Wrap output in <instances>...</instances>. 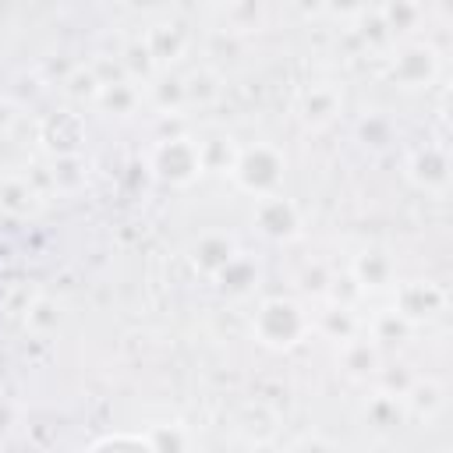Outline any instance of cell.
Instances as JSON below:
<instances>
[{
    "mask_svg": "<svg viewBox=\"0 0 453 453\" xmlns=\"http://www.w3.org/2000/svg\"><path fill=\"white\" fill-rule=\"evenodd\" d=\"M230 180L237 191L251 195V198H265V195H280L283 180H287V156L280 145L273 142H255V145H241Z\"/></svg>",
    "mask_w": 453,
    "mask_h": 453,
    "instance_id": "obj_2",
    "label": "cell"
},
{
    "mask_svg": "<svg viewBox=\"0 0 453 453\" xmlns=\"http://www.w3.org/2000/svg\"><path fill=\"white\" fill-rule=\"evenodd\" d=\"M35 142L39 149L53 159V156H81L85 145V117L78 110H53L42 113L35 124Z\"/></svg>",
    "mask_w": 453,
    "mask_h": 453,
    "instance_id": "obj_8",
    "label": "cell"
},
{
    "mask_svg": "<svg viewBox=\"0 0 453 453\" xmlns=\"http://www.w3.org/2000/svg\"><path fill=\"white\" fill-rule=\"evenodd\" d=\"M350 280L361 287V294H382L396 287V262L382 248H365L350 258Z\"/></svg>",
    "mask_w": 453,
    "mask_h": 453,
    "instance_id": "obj_13",
    "label": "cell"
},
{
    "mask_svg": "<svg viewBox=\"0 0 453 453\" xmlns=\"http://www.w3.org/2000/svg\"><path fill=\"white\" fill-rule=\"evenodd\" d=\"M414 333V326H407L393 308H379L368 322H365V336L375 343V347H386V343H403L407 336Z\"/></svg>",
    "mask_w": 453,
    "mask_h": 453,
    "instance_id": "obj_29",
    "label": "cell"
},
{
    "mask_svg": "<svg viewBox=\"0 0 453 453\" xmlns=\"http://www.w3.org/2000/svg\"><path fill=\"white\" fill-rule=\"evenodd\" d=\"M449 297H446V287L435 283V280H403L393 287V311L407 322V326H428L435 319H442Z\"/></svg>",
    "mask_w": 453,
    "mask_h": 453,
    "instance_id": "obj_5",
    "label": "cell"
},
{
    "mask_svg": "<svg viewBox=\"0 0 453 453\" xmlns=\"http://www.w3.org/2000/svg\"><path fill=\"white\" fill-rule=\"evenodd\" d=\"M449 173H453L449 149L439 145V142H425V145L411 149L407 159H403V177H407V184L418 188L421 195L446 198V191H449Z\"/></svg>",
    "mask_w": 453,
    "mask_h": 453,
    "instance_id": "obj_6",
    "label": "cell"
},
{
    "mask_svg": "<svg viewBox=\"0 0 453 453\" xmlns=\"http://www.w3.org/2000/svg\"><path fill=\"white\" fill-rule=\"evenodd\" d=\"M198 142V156H202V170L205 173H219V177H230L234 170V159L241 152V145L234 142V134H205V138H195Z\"/></svg>",
    "mask_w": 453,
    "mask_h": 453,
    "instance_id": "obj_23",
    "label": "cell"
},
{
    "mask_svg": "<svg viewBox=\"0 0 453 453\" xmlns=\"http://www.w3.org/2000/svg\"><path fill=\"white\" fill-rule=\"evenodd\" d=\"M442 74V53L428 42V39H403V42H393L389 46V57H386V78L403 88V92H421V88H432Z\"/></svg>",
    "mask_w": 453,
    "mask_h": 453,
    "instance_id": "obj_3",
    "label": "cell"
},
{
    "mask_svg": "<svg viewBox=\"0 0 453 453\" xmlns=\"http://www.w3.org/2000/svg\"><path fill=\"white\" fill-rule=\"evenodd\" d=\"M92 106H99L110 117H131L138 113V106H145V96H142V85H134L131 78H120V81L103 85Z\"/></svg>",
    "mask_w": 453,
    "mask_h": 453,
    "instance_id": "obj_21",
    "label": "cell"
},
{
    "mask_svg": "<svg viewBox=\"0 0 453 453\" xmlns=\"http://www.w3.org/2000/svg\"><path fill=\"white\" fill-rule=\"evenodd\" d=\"M357 138L368 145V149H389L396 142V124L382 113V110H372L357 120Z\"/></svg>",
    "mask_w": 453,
    "mask_h": 453,
    "instance_id": "obj_30",
    "label": "cell"
},
{
    "mask_svg": "<svg viewBox=\"0 0 453 453\" xmlns=\"http://www.w3.org/2000/svg\"><path fill=\"white\" fill-rule=\"evenodd\" d=\"M120 67H124V78H131L134 85H145L149 78L159 74V64L152 60V53H149V46H145L142 35H134V39L124 42V50H120Z\"/></svg>",
    "mask_w": 453,
    "mask_h": 453,
    "instance_id": "obj_28",
    "label": "cell"
},
{
    "mask_svg": "<svg viewBox=\"0 0 453 453\" xmlns=\"http://www.w3.org/2000/svg\"><path fill=\"white\" fill-rule=\"evenodd\" d=\"M184 78V99H188V110H209L223 99V74L212 67V64H198L191 67Z\"/></svg>",
    "mask_w": 453,
    "mask_h": 453,
    "instance_id": "obj_20",
    "label": "cell"
},
{
    "mask_svg": "<svg viewBox=\"0 0 453 453\" xmlns=\"http://www.w3.org/2000/svg\"><path fill=\"white\" fill-rule=\"evenodd\" d=\"M258 280H262V269H258V262L251 258V255H237L212 283L223 290V294H230V297H248L255 287H258Z\"/></svg>",
    "mask_w": 453,
    "mask_h": 453,
    "instance_id": "obj_25",
    "label": "cell"
},
{
    "mask_svg": "<svg viewBox=\"0 0 453 453\" xmlns=\"http://www.w3.org/2000/svg\"><path fill=\"white\" fill-rule=\"evenodd\" d=\"M400 407H403V418L428 425L446 411V386L435 375H414V382L400 396Z\"/></svg>",
    "mask_w": 453,
    "mask_h": 453,
    "instance_id": "obj_14",
    "label": "cell"
},
{
    "mask_svg": "<svg viewBox=\"0 0 453 453\" xmlns=\"http://www.w3.org/2000/svg\"><path fill=\"white\" fill-rule=\"evenodd\" d=\"M365 421H368L372 428L386 432V428H393L396 421H403V407H400V400H396V396L372 393V396H368V403H365Z\"/></svg>",
    "mask_w": 453,
    "mask_h": 453,
    "instance_id": "obj_31",
    "label": "cell"
},
{
    "mask_svg": "<svg viewBox=\"0 0 453 453\" xmlns=\"http://www.w3.org/2000/svg\"><path fill=\"white\" fill-rule=\"evenodd\" d=\"M142 96H145V103H149L163 120L180 117V113L188 110V99H184V78H180L177 71H159L156 78H149V81L142 85Z\"/></svg>",
    "mask_w": 453,
    "mask_h": 453,
    "instance_id": "obj_17",
    "label": "cell"
},
{
    "mask_svg": "<svg viewBox=\"0 0 453 453\" xmlns=\"http://www.w3.org/2000/svg\"><path fill=\"white\" fill-rule=\"evenodd\" d=\"M145 166H149V173L156 180H163L170 188H188L205 173L195 134H166V138H159L149 149Z\"/></svg>",
    "mask_w": 453,
    "mask_h": 453,
    "instance_id": "obj_4",
    "label": "cell"
},
{
    "mask_svg": "<svg viewBox=\"0 0 453 453\" xmlns=\"http://www.w3.org/2000/svg\"><path fill=\"white\" fill-rule=\"evenodd\" d=\"M287 453H343V449H340V442H333L329 435H319V432H308V435H301V439H294Z\"/></svg>",
    "mask_w": 453,
    "mask_h": 453,
    "instance_id": "obj_36",
    "label": "cell"
},
{
    "mask_svg": "<svg viewBox=\"0 0 453 453\" xmlns=\"http://www.w3.org/2000/svg\"><path fill=\"white\" fill-rule=\"evenodd\" d=\"M251 336L265 350H294L311 336V311L294 297H265L251 315Z\"/></svg>",
    "mask_w": 453,
    "mask_h": 453,
    "instance_id": "obj_1",
    "label": "cell"
},
{
    "mask_svg": "<svg viewBox=\"0 0 453 453\" xmlns=\"http://www.w3.org/2000/svg\"><path fill=\"white\" fill-rule=\"evenodd\" d=\"M60 85H64V92L71 96V99H81V103H96V96H99V78H96V71L88 67V64H74L64 78H60Z\"/></svg>",
    "mask_w": 453,
    "mask_h": 453,
    "instance_id": "obj_32",
    "label": "cell"
},
{
    "mask_svg": "<svg viewBox=\"0 0 453 453\" xmlns=\"http://www.w3.org/2000/svg\"><path fill=\"white\" fill-rule=\"evenodd\" d=\"M142 442L149 446V453H198L191 428L180 425V421H159V425H152Z\"/></svg>",
    "mask_w": 453,
    "mask_h": 453,
    "instance_id": "obj_26",
    "label": "cell"
},
{
    "mask_svg": "<svg viewBox=\"0 0 453 453\" xmlns=\"http://www.w3.org/2000/svg\"><path fill=\"white\" fill-rule=\"evenodd\" d=\"M219 18V32H230V35H251V32H262L265 21H269V7L258 4V0H237V4H223L212 11Z\"/></svg>",
    "mask_w": 453,
    "mask_h": 453,
    "instance_id": "obj_19",
    "label": "cell"
},
{
    "mask_svg": "<svg viewBox=\"0 0 453 453\" xmlns=\"http://www.w3.org/2000/svg\"><path fill=\"white\" fill-rule=\"evenodd\" d=\"M329 280H333V269H329L322 258L304 262L301 273H297V287H301V294H311V297H319V301H326Z\"/></svg>",
    "mask_w": 453,
    "mask_h": 453,
    "instance_id": "obj_33",
    "label": "cell"
},
{
    "mask_svg": "<svg viewBox=\"0 0 453 453\" xmlns=\"http://www.w3.org/2000/svg\"><path fill=\"white\" fill-rule=\"evenodd\" d=\"M237 255H241V248H237L234 234H226V230H205V234H198V237L191 241V248H188L191 269H195L198 276H205V280H216Z\"/></svg>",
    "mask_w": 453,
    "mask_h": 453,
    "instance_id": "obj_11",
    "label": "cell"
},
{
    "mask_svg": "<svg viewBox=\"0 0 453 453\" xmlns=\"http://www.w3.org/2000/svg\"><path fill=\"white\" fill-rule=\"evenodd\" d=\"M251 223L255 230L273 241V244H290L304 234V216L297 209L294 198H287L283 191L280 195H265V198H255L251 205Z\"/></svg>",
    "mask_w": 453,
    "mask_h": 453,
    "instance_id": "obj_7",
    "label": "cell"
},
{
    "mask_svg": "<svg viewBox=\"0 0 453 453\" xmlns=\"http://www.w3.org/2000/svg\"><path fill=\"white\" fill-rule=\"evenodd\" d=\"M230 428L248 446H269L280 435V414L265 400H244L230 414Z\"/></svg>",
    "mask_w": 453,
    "mask_h": 453,
    "instance_id": "obj_12",
    "label": "cell"
},
{
    "mask_svg": "<svg viewBox=\"0 0 453 453\" xmlns=\"http://www.w3.org/2000/svg\"><path fill=\"white\" fill-rule=\"evenodd\" d=\"M42 209V188L25 177V173H11L0 180V212H7L11 219H28Z\"/></svg>",
    "mask_w": 453,
    "mask_h": 453,
    "instance_id": "obj_18",
    "label": "cell"
},
{
    "mask_svg": "<svg viewBox=\"0 0 453 453\" xmlns=\"http://www.w3.org/2000/svg\"><path fill=\"white\" fill-rule=\"evenodd\" d=\"M311 333H319L322 340L329 343H347L354 336L365 333V319L357 315V308H343V304H322L315 315H311Z\"/></svg>",
    "mask_w": 453,
    "mask_h": 453,
    "instance_id": "obj_16",
    "label": "cell"
},
{
    "mask_svg": "<svg viewBox=\"0 0 453 453\" xmlns=\"http://www.w3.org/2000/svg\"><path fill=\"white\" fill-rule=\"evenodd\" d=\"M18 120V106H11L7 99H0V131H7Z\"/></svg>",
    "mask_w": 453,
    "mask_h": 453,
    "instance_id": "obj_38",
    "label": "cell"
},
{
    "mask_svg": "<svg viewBox=\"0 0 453 453\" xmlns=\"http://www.w3.org/2000/svg\"><path fill=\"white\" fill-rule=\"evenodd\" d=\"M389 39L393 42H403V39H414V32L421 28V18H425V7L421 4H411V0H393V4H382L375 7Z\"/></svg>",
    "mask_w": 453,
    "mask_h": 453,
    "instance_id": "obj_22",
    "label": "cell"
},
{
    "mask_svg": "<svg viewBox=\"0 0 453 453\" xmlns=\"http://www.w3.org/2000/svg\"><path fill=\"white\" fill-rule=\"evenodd\" d=\"M142 39H145L152 60L159 64V71H173V64L184 60L191 50V28L177 14H159L156 21H149Z\"/></svg>",
    "mask_w": 453,
    "mask_h": 453,
    "instance_id": "obj_9",
    "label": "cell"
},
{
    "mask_svg": "<svg viewBox=\"0 0 453 453\" xmlns=\"http://www.w3.org/2000/svg\"><path fill=\"white\" fill-rule=\"evenodd\" d=\"M60 322H64V308H60V301H57V297L39 294V297H32V301L25 304L21 326H25V333H28V336L46 340V336H53V333L60 329Z\"/></svg>",
    "mask_w": 453,
    "mask_h": 453,
    "instance_id": "obj_24",
    "label": "cell"
},
{
    "mask_svg": "<svg viewBox=\"0 0 453 453\" xmlns=\"http://www.w3.org/2000/svg\"><path fill=\"white\" fill-rule=\"evenodd\" d=\"M21 425V407L7 393H0V442H7Z\"/></svg>",
    "mask_w": 453,
    "mask_h": 453,
    "instance_id": "obj_37",
    "label": "cell"
},
{
    "mask_svg": "<svg viewBox=\"0 0 453 453\" xmlns=\"http://www.w3.org/2000/svg\"><path fill=\"white\" fill-rule=\"evenodd\" d=\"M336 361H340V372H343L347 379H354V382H372V379L379 375V368H382V347H375V343L361 333V336H354V340H347V343L336 347Z\"/></svg>",
    "mask_w": 453,
    "mask_h": 453,
    "instance_id": "obj_15",
    "label": "cell"
},
{
    "mask_svg": "<svg viewBox=\"0 0 453 453\" xmlns=\"http://www.w3.org/2000/svg\"><path fill=\"white\" fill-rule=\"evenodd\" d=\"M294 113L311 131L329 127L343 113V85L340 81H308L294 99Z\"/></svg>",
    "mask_w": 453,
    "mask_h": 453,
    "instance_id": "obj_10",
    "label": "cell"
},
{
    "mask_svg": "<svg viewBox=\"0 0 453 453\" xmlns=\"http://www.w3.org/2000/svg\"><path fill=\"white\" fill-rule=\"evenodd\" d=\"M365 294H361V287L350 280V273H333V280H329V290H326V301L329 304H343V308H357V301H361Z\"/></svg>",
    "mask_w": 453,
    "mask_h": 453,
    "instance_id": "obj_35",
    "label": "cell"
},
{
    "mask_svg": "<svg viewBox=\"0 0 453 453\" xmlns=\"http://www.w3.org/2000/svg\"><path fill=\"white\" fill-rule=\"evenodd\" d=\"M375 382H379L375 393H386V396H396L400 400L407 393V386L414 382V372L407 365H382L379 375H375Z\"/></svg>",
    "mask_w": 453,
    "mask_h": 453,
    "instance_id": "obj_34",
    "label": "cell"
},
{
    "mask_svg": "<svg viewBox=\"0 0 453 453\" xmlns=\"http://www.w3.org/2000/svg\"><path fill=\"white\" fill-rule=\"evenodd\" d=\"M46 177H50L57 195H78L88 184V166L81 156H53Z\"/></svg>",
    "mask_w": 453,
    "mask_h": 453,
    "instance_id": "obj_27",
    "label": "cell"
}]
</instances>
